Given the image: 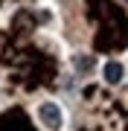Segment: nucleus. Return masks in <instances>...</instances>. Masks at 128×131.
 I'll return each instance as SVG.
<instances>
[{"mask_svg":"<svg viewBox=\"0 0 128 131\" xmlns=\"http://www.w3.org/2000/svg\"><path fill=\"white\" fill-rule=\"evenodd\" d=\"M38 119H41V125L50 128V131H58L64 125V114H61V108L55 102H41L38 105Z\"/></svg>","mask_w":128,"mask_h":131,"instance_id":"f257e3e1","label":"nucleus"},{"mask_svg":"<svg viewBox=\"0 0 128 131\" xmlns=\"http://www.w3.org/2000/svg\"><path fill=\"white\" fill-rule=\"evenodd\" d=\"M102 76H105V82H108V84H119V82H122V76H125V67L119 64V61H108V64L102 67Z\"/></svg>","mask_w":128,"mask_h":131,"instance_id":"f03ea898","label":"nucleus"},{"mask_svg":"<svg viewBox=\"0 0 128 131\" xmlns=\"http://www.w3.org/2000/svg\"><path fill=\"white\" fill-rule=\"evenodd\" d=\"M73 64H76L79 70H90V64H93V61H90V58H82V56H76V58H73Z\"/></svg>","mask_w":128,"mask_h":131,"instance_id":"7ed1b4c3","label":"nucleus"}]
</instances>
